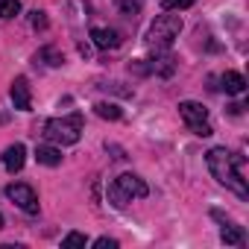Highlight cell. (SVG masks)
I'll list each match as a JSON object with an SVG mask.
<instances>
[{
	"label": "cell",
	"instance_id": "cell-1",
	"mask_svg": "<svg viewBox=\"0 0 249 249\" xmlns=\"http://www.w3.org/2000/svg\"><path fill=\"white\" fill-rule=\"evenodd\" d=\"M205 161H208V170L211 176L226 185L231 194H237L240 199H249V185L243 179V159L240 156H231L226 147H214L205 153Z\"/></svg>",
	"mask_w": 249,
	"mask_h": 249
},
{
	"label": "cell",
	"instance_id": "cell-2",
	"mask_svg": "<svg viewBox=\"0 0 249 249\" xmlns=\"http://www.w3.org/2000/svg\"><path fill=\"white\" fill-rule=\"evenodd\" d=\"M147 194H150L147 182H144L141 176H135V173H123V176H117V179L108 185V202H111L114 208L129 205L132 199H144Z\"/></svg>",
	"mask_w": 249,
	"mask_h": 249
},
{
	"label": "cell",
	"instance_id": "cell-3",
	"mask_svg": "<svg viewBox=\"0 0 249 249\" xmlns=\"http://www.w3.org/2000/svg\"><path fill=\"white\" fill-rule=\"evenodd\" d=\"M82 135V114L73 111L71 117H53L44 123V138L50 144H59V147H71L76 144Z\"/></svg>",
	"mask_w": 249,
	"mask_h": 249
},
{
	"label": "cell",
	"instance_id": "cell-4",
	"mask_svg": "<svg viewBox=\"0 0 249 249\" xmlns=\"http://www.w3.org/2000/svg\"><path fill=\"white\" fill-rule=\"evenodd\" d=\"M179 33H182V18L179 15H159L156 21H153V27H150V33H147V44L156 50V53H161V50H170V44L179 38Z\"/></svg>",
	"mask_w": 249,
	"mask_h": 249
},
{
	"label": "cell",
	"instance_id": "cell-5",
	"mask_svg": "<svg viewBox=\"0 0 249 249\" xmlns=\"http://www.w3.org/2000/svg\"><path fill=\"white\" fill-rule=\"evenodd\" d=\"M6 196L21 208V211H27V214H38V196H36V191L30 188V185H9L6 188Z\"/></svg>",
	"mask_w": 249,
	"mask_h": 249
},
{
	"label": "cell",
	"instance_id": "cell-6",
	"mask_svg": "<svg viewBox=\"0 0 249 249\" xmlns=\"http://www.w3.org/2000/svg\"><path fill=\"white\" fill-rule=\"evenodd\" d=\"M9 94H12L15 108H21V111H30V108H33V94H30V82H27V76H15Z\"/></svg>",
	"mask_w": 249,
	"mask_h": 249
},
{
	"label": "cell",
	"instance_id": "cell-7",
	"mask_svg": "<svg viewBox=\"0 0 249 249\" xmlns=\"http://www.w3.org/2000/svg\"><path fill=\"white\" fill-rule=\"evenodd\" d=\"M211 217L223 223V229H220V240H223L226 246H243V229H240V226L229 223V220H226L220 211H211Z\"/></svg>",
	"mask_w": 249,
	"mask_h": 249
},
{
	"label": "cell",
	"instance_id": "cell-8",
	"mask_svg": "<svg viewBox=\"0 0 249 249\" xmlns=\"http://www.w3.org/2000/svg\"><path fill=\"white\" fill-rule=\"evenodd\" d=\"M179 114H182V120L188 123H202V120H208V108L202 106V103H194V100H185V103H179Z\"/></svg>",
	"mask_w": 249,
	"mask_h": 249
},
{
	"label": "cell",
	"instance_id": "cell-9",
	"mask_svg": "<svg viewBox=\"0 0 249 249\" xmlns=\"http://www.w3.org/2000/svg\"><path fill=\"white\" fill-rule=\"evenodd\" d=\"M24 161H27V147H24V144L6 147V153H3V167H6L9 173H18V170L24 167Z\"/></svg>",
	"mask_w": 249,
	"mask_h": 249
},
{
	"label": "cell",
	"instance_id": "cell-10",
	"mask_svg": "<svg viewBox=\"0 0 249 249\" xmlns=\"http://www.w3.org/2000/svg\"><path fill=\"white\" fill-rule=\"evenodd\" d=\"M91 41H94L100 50H114V47L120 44V36H117L114 30H108V27H94V30H91Z\"/></svg>",
	"mask_w": 249,
	"mask_h": 249
},
{
	"label": "cell",
	"instance_id": "cell-11",
	"mask_svg": "<svg viewBox=\"0 0 249 249\" xmlns=\"http://www.w3.org/2000/svg\"><path fill=\"white\" fill-rule=\"evenodd\" d=\"M223 91L231 94V97H237V94L246 91V79H243L237 71H226V73H223Z\"/></svg>",
	"mask_w": 249,
	"mask_h": 249
},
{
	"label": "cell",
	"instance_id": "cell-12",
	"mask_svg": "<svg viewBox=\"0 0 249 249\" xmlns=\"http://www.w3.org/2000/svg\"><path fill=\"white\" fill-rule=\"evenodd\" d=\"M36 159H38V164H44V167H59V164H62V150L44 144V147L36 150Z\"/></svg>",
	"mask_w": 249,
	"mask_h": 249
},
{
	"label": "cell",
	"instance_id": "cell-13",
	"mask_svg": "<svg viewBox=\"0 0 249 249\" xmlns=\"http://www.w3.org/2000/svg\"><path fill=\"white\" fill-rule=\"evenodd\" d=\"M36 62H47L50 68H59V65L65 62V56H62L56 47H41V50L36 53Z\"/></svg>",
	"mask_w": 249,
	"mask_h": 249
},
{
	"label": "cell",
	"instance_id": "cell-14",
	"mask_svg": "<svg viewBox=\"0 0 249 249\" xmlns=\"http://www.w3.org/2000/svg\"><path fill=\"white\" fill-rule=\"evenodd\" d=\"M94 111H97L103 120H120V114H123L117 103H97V106H94Z\"/></svg>",
	"mask_w": 249,
	"mask_h": 249
},
{
	"label": "cell",
	"instance_id": "cell-15",
	"mask_svg": "<svg viewBox=\"0 0 249 249\" xmlns=\"http://www.w3.org/2000/svg\"><path fill=\"white\" fill-rule=\"evenodd\" d=\"M21 12V0H0V18H15Z\"/></svg>",
	"mask_w": 249,
	"mask_h": 249
},
{
	"label": "cell",
	"instance_id": "cell-16",
	"mask_svg": "<svg viewBox=\"0 0 249 249\" xmlns=\"http://www.w3.org/2000/svg\"><path fill=\"white\" fill-rule=\"evenodd\" d=\"M62 246H65V249L85 246V234H79V231H71V234H65V237H62Z\"/></svg>",
	"mask_w": 249,
	"mask_h": 249
},
{
	"label": "cell",
	"instance_id": "cell-17",
	"mask_svg": "<svg viewBox=\"0 0 249 249\" xmlns=\"http://www.w3.org/2000/svg\"><path fill=\"white\" fill-rule=\"evenodd\" d=\"M194 6V0H161V9L164 12H173V9H188Z\"/></svg>",
	"mask_w": 249,
	"mask_h": 249
},
{
	"label": "cell",
	"instance_id": "cell-18",
	"mask_svg": "<svg viewBox=\"0 0 249 249\" xmlns=\"http://www.w3.org/2000/svg\"><path fill=\"white\" fill-rule=\"evenodd\" d=\"M191 132H194V135H199V138L214 135V129H211V123H208V120H202V123H191Z\"/></svg>",
	"mask_w": 249,
	"mask_h": 249
},
{
	"label": "cell",
	"instance_id": "cell-19",
	"mask_svg": "<svg viewBox=\"0 0 249 249\" xmlns=\"http://www.w3.org/2000/svg\"><path fill=\"white\" fill-rule=\"evenodd\" d=\"M94 249H117V240L114 237H97L94 240Z\"/></svg>",
	"mask_w": 249,
	"mask_h": 249
},
{
	"label": "cell",
	"instance_id": "cell-20",
	"mask_svg": "<svg viewBox=\"0 0 249 249\" xmlns=\"http://www.w3.org/2000/svg\"><path fill=\"white\" fill-rule=\"evenodd\" d=\"M30 21H33V27H36V30H47V15H44V12H33V18H30Z\"/></svg>",
	"mask_w": 249,
	"mask_h": 249
},
{
	"label": "cell",
	"instance_id": "cell-21",
	"mask_svg": "<svg viewBox=\"0 0 249 249\" xmlns=\"http://www.w3.org/2000/svg\"><path fill=\"white\" fill-rule=\"evenodd\" d=\"M120 6H123V12H129V9L135 12V9H138V3H132V0H123V3H120Z\"/></svg>",
	"mask_w": 249,
	"mask_h": 249
},
{
	"label": "cell",
	"instance_id": "cell-22",
	"mask_svg": "<svg viewBox=\"0 0 249 249\" xmlns=\"http://www.w3.org/2000/svg\"><path fill=\"white\" fill-rule=\"evenodd\" d=\"M0 229H3V214H0Z\"/></svg>",
	"mask_w": 249,
	"mask_h": 249
}]
</instances>
